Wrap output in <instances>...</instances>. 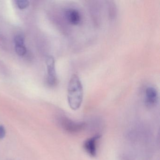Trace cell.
Segmentation results:
<instances>
[{
  "label": "cell",
  "mask_w": 160,
  "mask_h": 160,
  "mask_svg": "<svg viewBox=\"0 0 160 160\" xmlns=\"http://www.w3.org/2000/svg\"><path fill=\"white\" fill-rule=\"evenodd\" d=\"M83 96L84 90L81 80L77 74H73L70 78L67 89L68 103L72 110H77L80 107Z\"/></svg>",
  "instance_id": "1"
},
{
  "label": "cell",
  "mask_w": 160,
  "mask_h": 160,
  "mask_svg": "<svg viewBox=\"0 0 160 160\" xmlns=\"http://www.w3.org/2000/svg\"><path fill=\"white\" fill-rule=\"evenodd\" d=\"M58 122L63 130L70 133L79 132L84 130L86 126L84 122H75L64 116L59 117Z\"/></svg>",
  "instance_id": "2"
},
{
  "label": "cell",
  "mask_w": 160,
  "mask_h": 160,
  "mask_svg": "<svg viewBox=\"0 0 160 160\" xmlns=\"http://www.w3.org/2000/svg\"><path fill=\"white\" fill-rule=\"evenodd\" d=\"M48 72V83L51 87L56 86L58 82V77L55 67V61L52 56L47 57L46 60Z\"/></svg>",
  "instance_id": "3"
},
{
  "label": "cell",
  "mask_w": 160,
  "mask_h": 160,
  "mask_svg": "<svg viewBox=\"0 0 160 160\" xmlns=\"http://www.w3.org/2000/svg\"><path fill=\"white\" fill-rule=\"evenodd\" d=\"M101 138L100 135H96L88 138L84 142V149L90 156L95 157L97 155V143Z\"/></svg>",
  "instance_id": "4"
},
{
  "label": "cell",
  "mask_w": 160,
  "mask_h": 160,
  "mask_svg": "<svg viewBox=\"0 0 160 160\" xmlns=\"http://www.w3.org/2000/svg\"><path fill=\"white\" fill-rule=\"evenodd\" d=\"M159 95L156 88L152 86L147 87L145 90V101L146 104L149 107L156 105L158 102Z\"/></svg>",
  "instance_id": "5"
},
{
  "label": "cell",
  "mask_w": 160,
  "mask_h": 160,
  "mask_svg": "<svg viewBox=\"0 0 160 160\" xmlns=\"http://www.w3.org/2000/svg\"><path fill=\"white\" fill-rule=\"evenodd\" d=\"M65 18L70 24L78 25L81 21V15L78 10L73 8L67 9L65 12Z\"/></svg>",
  "instance_id": "6"
},
{
  "label": "cell",
  "mask_w": 160,
  "mask_h": 160,
  "mask_svg": "<svg viewBox=\"0 0 160 160\" xmlns=\"http://www.w3.org/2000/svg\"><path fill=\"white\" fill-rule=\"evenodd\" d=\"M15 46L25 45V38L21 34H18L15 36L14 39Z\"/></svg>",
  "instance_id": "7"
},
{
  "label": "cell",
  "mask_w": 160,
  "mask_h": 160,
  "mask_svg": "<svg viewBox=\"0 0 160 160\" xmlns=\"http://www.w3.org/2000/svg\"><path fill=\"white\" fill-rule=\"evenodd\" d=\"M15 51L19 56H24L27 53V50L25 45L15 46Z\"/></svg>",
  "instance_id": "8"
},
{
  "label": "cell",
  "mask_w": 160,
  "mask_h": 160,
  "mask_svg": "<svg viewBox=\"0 0 160 160\" xmlns=\"http://www.w3.org/2000/svg\"><path fill=\"white\" fill-rule=\"evenodd\" d=\"M17 5L19 9H25L29 5V2L26 0H18L16 2Z\"/></svg>",
  "instance_id": "9"
},
{
  "label": "cell",
  "mask_w": 160,
  "mask_h": 160,
  "mask_svg": "<svg viewBox=\"0 0 160 160\" xmlns=\"http://www.w3.org/2000/svg\"><path fill=\"white\" fill-rule=\"evenodd\" d=\"M6 132L5 127L3 125H0V139H3L6 135Z\"/></svg>",
  "instance_id": "10"
}]
</instances>
